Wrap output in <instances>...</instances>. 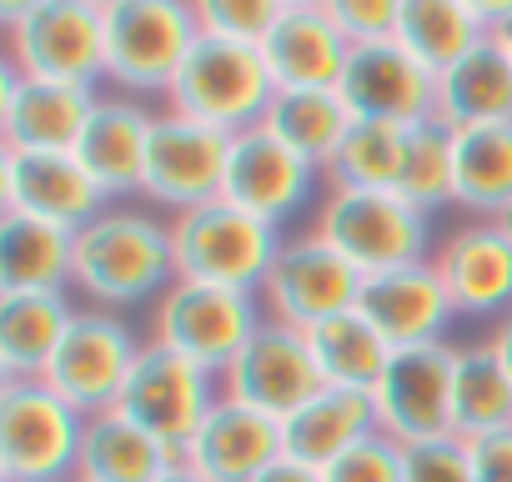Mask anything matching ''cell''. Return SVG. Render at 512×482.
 Listing matches in <instances>:
<instances>
[{
	"label": "cell",
	"instance_id": "obj_42",
	"mask_svg": "<svg viewBox=\"0 0 512 482\" xmlns=\"http://www.w3.org/2000/svg\"><path fill=\"white\" fill-rule=\"evenodd\" d=\"M256 482H322V472L317 467H307V462H292V457H282V462H272Z\"/></svg>",
	"mask_w": 512,
	"mask_h": 482
},
{
	"label": "cell",
	"instance_id": "obj_1",
	"mask_svg": "<svg viewBox=\"0 0 512 482\" xmlns=\"http://www.w3.org/2000/svg\"><path fill=\"white\" fill-rule=\"evenodd\" d=\"M176 282L171 262V216L146 201L106 206L96 221L76 231V277L71 292L81 307L136 312L156 307V297Z\"/></svg>",
	"mask_w": 512,
	"mask_h": 482
},
{
	"label": "cell",
	"instance_id": "obj_41",
	"mask_svg": "<svg viewBox=\"0 0 512 482\" xmlns=\"http://www.w3.org/2000/svg\"><path fill=\"white\" fill-rule=\"evenodd\" d=\"M482 342L492 347V357H497V362H502V372L512 377V312H507V317H497V322L482 332Z\"/></svg>",
	"mask_w": 512,
	"mask_h": 482
},
{
	"label": "cell",
	"instance_id": "obj_16",
	"mask_svg": "<svg viewBox=\"0 0 512 482\" xmlns=\"http://www.w3.org/2000/svg\"><path fill=\"white\" fill-rule=\"evenodd\" d=\"M432 267L452 297L457 322H482V332L512 312V236L502 231V221H462L452 226Z\"/></svg>",
	"mask_w": 512,
	"mask_h": 482
},
{
	"label": "cell",
	"instance_id": "obj_38",
	"mask_svg": "<svg viewBox=\"0 0 512 482\" xmlns=\"http://www.w3.org/2000/svg\"><path fill=\"white\" fill-rule=\"evenodd\" d=\"M402 482H477L472 472V442L437 437L402 447Z\"/></svg>",
	"mask_w": 512,
	"mask_h": 482
},
{
	"label": "cell",
	"instance_id": "obj_11",
	"mask_svg": "<svg viewBox=\"0 0 512 482\" xmlns=\"http://www.w3.org/2000/svg\"><path fill=\"white\" fill-rule=\"evenodd\" d=\"M327 191V176L297 156L282 136H272L267 126H251V131H236L231 136V156H226V186H221V201L262 216L267 226H287L297 221L307 206H317Z\"/></svg>",
	"mask_w": 512,
	"mask_h": 482
},
{
	"label": "cell",
	"instance_id": "obj_44",
	"mask_svg": "<svg viewBox=\"0 0 512 482\" xmlns=\"http://www.w3.org/2000/svg\"><path fill=\"white\" fill-rule=\"evenodd\" d=\"M156 482H206V477H201V472H191L186 462H176V467H171L166 477H156Z\"/></svg>",
	"mask_w": 512,
	"mask_h": 482
},
{
	"label": "cell",
	"instance_id": "obj_26",
	"mask_svg": "<svg viewBox=\"0 0 512 482\" xmlns=\"http://www.w3.org/2000/svg\"><path fill=\"white\" fill-rule=\"evenodd\" d=\"M176 462H181L176 447H166L161 437H151L121 407H106V412L86 417L76 477H86V482H156Z\"/></svg>",
	"mask_w": 512,
	"mask_h": 482
},
{
	"label": "cell",
	"instance_id": "obj_17",
	"mask_svg": "<svg viewBox=\"0 0 512 482\" xmlns=\"http://www.w3.org/2000/svg\"><path fill=\"white\" fill-rule=\"evenodd\" d=\"M106 206L111 201L86 176L76 151H0V211L81 231Z\"/></svg>",
	"mask_w": 512,
	"mask_h": 482
},
{
	"label": "cell",
	"instance_id": "obj_43",
	"mask_svg": "<svg viewBox=\"0 0 512 482\" xmlns=\"http://www.w3.org/2000/svg\"><path fill=\"white\" fill-rule=\"evenodd\" d=\"M482 16H487L492 36L507 46V56H512V0H502V6H482Z\"/></svg>",
	"mask_w": 512,
	"mask_h": 482
},
{
	"label": "cell",
	"instance_id": "obj_22",
	"mask_svg": "<svg viewBox=\"0 0 512 482\" xmlns=\"http://www.w3.org/2000/svg\"><path fill=\"white\" fill-rule=\"evenodd\" d=\"M357 312L392 342V352L447 342V327L457 322L452 297H447L432 262L397 267V272H382V277H362Z\"/></svg>",
	"mask_w": 512,
	"mask_h": 482
},
{
	"label": "cell",
	"instance_id": "obj_9",
	"mask_svg": "<svg viewBox=\"0 0 512 482\" xmlns=\"http://www.w3.org/2000/svg\"><path fill=\"white\" fill-rule=\"evenodd\" d=\"M146 352V337L136 332V322L126 312H106V307H81L56 362L46 367V387L61 392L81 417H96L106 407L121 402L136 362Z\"/></svg>",
	"mask_w": 512,
	"mask_h": 482
},
{
	"label": "cell",
	"instance_id": "obj_20",
	"mask_svg": "<svg viewBox=\"0 0 512 482\" xmlns=\"http://www.w3.org/2000/svg\"><path fill=\"white\" fill-rule=\"evenodd\" d=\"M151 126H156V111L146 101L121 96V91H101V101H96V111L86 121V136L76 146V161L86 166V176L101 186V196L111 206L141 201Z\"/></svg>",
	"mask_w": 512,
	"mask_h": 482
},
{
	"label": "cell",
	"instance_id": "obj_39",
	"mask_svg": "<svg viewBox=\"0 0 512 482\" xmlns=\"http://www.w3.org/2000/svg\"><path fill=\"white\" fill-rule=\"evenodd\" d=\"M322 482H402V442L372 432L332 467H322Z\"/></svg>",
	"mask_w": 512,
	"mask_h": 482
},
{
	"label": "cell",
	"instance_id": "obj_31",
	"mask_svg": "<svg viewBox=\"0 0 512 482\" xmlns=\"http://www.w3.org/2000/svg\"><path fill=\"white\" fill-rule=\"evenodd\" d=\"M512 432V377L502 372V362L492 357V347L477 342H457V362H452V437L462 442H482Z\"/></svg>",
	"mask_w": 512,
	"mask_h": 482
},
{
	"label": "cell",
	"instance_id": "obj_21",
	"mask_svg": "<svg viewBox=\"0 0 512 482\" xmlns=\"http://www.w3.org/2000/svg\"><path fill=\"white\" fill-rule=\"evenodd\" d=\"M282 457H287L282 422L231 397H221L196 427V437L181 447V462L201 472L206 482H256Z\"/></svg>",
	"mask_w": 512,
	"mask_h": 482
},
{
	"label": "cell",
	"instance_id": "obj_46",
	"mask_svg": "<svg viewBox=\"0 0 512 482\" xmlns=\"http://www.w3.org/2000/svg\"><path fill=\"white\" fill-rule=\"evenodd\" d=\"M71 482H86V477H71Z\"/></svg>",
	"mask_w": 512,
	"mask_h": 482
},
{
	"label": "cell",
	"instance_id": "obj_33",
	"mask_svg": "<svg viewBox=\"0 0 512 482\" xmlns=\"http://www.w3.org/2000/svg\"><path fill=\"white\" fill-rule=\"evenodd\" d=\"M312 342V362L322 372L327 387H352V392H372L377 377L392 362V342L352 307L342 317H327L322 327L307 332Z\"/></svg>",
	"mask_w": 512,
	"mask_h": 482
},
{
	"label": "cell",
	"instance_id": "obj_37",
	"mask_svg": "<svg viewBox=\"0 0 512 482\" xmlns=\"http://www.w3.org/2000/svg\"><path fill=\"white\" fill-rule=\"evenodd\" d=\"M332 26L342 31V41L357 46H382L397 41V16H402V0H322Z\"/></svg>",
	"mask_w": 512,
	"mask_h": 482
},
{
	"label": "cell",
	"instance_id": "obj_27",
	"mask_svg": "<svg viewBox=\"0 0 512 482\" xmlns=\"http://www.w3.org/2000/svg\"><path fill=\"white\" fill-rule=\"evenodd\" d=\"M437 116L452 131L512 121V56L497 36H487L452 71L437 76Z\"/></svg>",
	"mask_w": 512,
	"mask_h": 482
},
{
	"label": "cell",
	"instance_id": "obj_45",
	"mask_svg": "<svg viewBox=\"0 0 512 482\" xmlns=\"http://www.w3.org/2000/svg\"><path fill=\"white\" fill-rule=\"evenodd\" d=\"M502 231H507V236H512V211H507V216H502Z\"/></svg>",
	"mask_w": 512,
	"mask_h": 482
},
{
	"label": "cell",
	"instance_id": "obj_3",
	"mask_svg": "<svg viewBox=\"0 0 512 482\" xmlns=\"http://www.w3.org/2000/svg\"><path fill=\"white\" fill-rule=\"evenodd\" d=\"M312 231L332 252H342L362 277L432 262L442 241L437 216L412 206L402 191H357V186H327L317 201Z\"/></svg>",
	"mask_w": 512,
	"mask_h": 482
},
{
	"label": "cell",
	"instance_id": "obj_14",
	"mask_svg": "<svg viewBox=\"0 0 512 482\" xmlns=\"http://www.w3.org/2000/svg\"><path fill=\"white\" fill-rule=\"evenodd\" d=\"M452 362H457V342L392 352L387 372L372 387L377 432L402 447L452 437Z\"/></svg>",
	"mask_w": 512,
	"mask_h": 482
},
{
	"label": "cell",
	"instance_id": "obj_13",
	"mask_svg": "<svg viewBox=\"0 0 512 482\" xmlns=\"http://www.w3.org/2000/svg\"><path fill=\"white\" fill-rule=\"evenodd\" d=\"M322 372L312 362V342L302 327L287 322H262L251 332V342L241 347V357L221 372V397L256 407L277 422H287L292 412H302L317 392H322Z\"/></svg>",
	"mask_w": 512,
	"mask_h": 482
},
{
	"label": "cell",
	"instance_id": "obj_24",
	"mask_svg": "<svg viewBox=\"0 0 512 482\" xmlns=\"http://www.w3.org/2000/svg\"><path fill=\"white\" fill-rule=\"evenodd\" d=\"M76 312V292H0V382L46 377Z\"/></svg>",
	"mask_w": 512,
	"mask_h": 482
},
{
	"label": "cell",
	"instance_id": "obj_36",
	"mask_svg": "<svg viewBox=\"0 0 512 482\" xmlns=\"http://www.w3.org/2000/svg\"><path fill=\"white\" fill-rule=\"evenodd\" d=\"M191 6H196V31L201 36L262 51V41L272 36V26L287 11V0H191Z\"/></svg>",
	"mask_w": 512,
	"mask_h": 482
},
{
	"label": "cell",
	"instance_id": "obj_19",
	"mask_svg": "<svg viewBox=\"0 0 512 482\" xmlns=\"http://www.w3.org/2000/svg\"><path fill=\"white\" fill-rule=\"evenodd\" d=\"M337 91H342V101L352 106L357 121L417 126V121L437 116V76L422 71L397 41L357 46L347 56V71H342Z\"/></svg>",
	"mask_w": 512,
	"mask_h": 482
},
{
	"label": "cell",
	"instance_id": "obj_25",
	"mask_svg": "<svg viewBox=\"0 0 512 482\" xmlns=\"http://www.w3.org/2000/svg\"><path fill=\"white\" fill-rule=\"evenodd\" d=\"M372 432H377V402H372V392H352V387H322L302 412H292L282 422L287 457L307 462L317 472L332 467L357 442H367Z\"/></svg>",
	"mask_w": 512,
	"mask_h": 482
},
{
	"label": "cell",
	"instance_id": "obj_10",
	"mask_svg": "<svg viewBox=\"0 0 512 482\" xmlns=\"http://www.w3.org/2000/svg\"><path fill=\"white\" fill-rule=\"evenodd\" d=\"M357 297H362V272L342 252H332L317 231L287 236L262 292H256V302H262L272 322H287L302 332L322 327L327 317L352 312Z\"/></svg>",
	"mask_w": 512,
	"mask_h": 482
},
{
	"label": "cell",
	"instance_id": "obj_6",
	"mask_svg": "<svg viewBox=\"0 0 512 482\" xmlns=\"http://www.w3.org/2000/svg\"><path fill=\"white\" fill-rule=\"evenodd\" d=\"M262 322H267V312L251 292H226V287L176 277L146 317V342H156V347L186 357L191 367L221 377Z\"/></svg>",
	"mask_w": 512,
	"mask_h": 482
},
{
	"label": "cell",
	"instance_id": "obj_8",
	"mask_svg": "<svg viewBox=\"0 0 512 482\" xmlns=\"http://www.w3.org/2000/svg\"><path fill=\"white\" fill-rule=\"evenodd\" d=\"M86 417L36 382H0V482H71Z\"/></svg>",
	"mask_w": 512,
	"mask_h": 482
},
{
	"label": "cell",
	"instance_id": "obj_18",
	"mask_svg": "<svg viewBox=\"0 0 512 482\" xmlns=\"http://www.w3.org/2000/svg\"><path fill=\"white\" fill-rule=\"evenodd\" d=\"M101 91L31 81L0 61V151H76Z\"/></svg>",
	"mask_w": 512,
	"mask_h": 482
},
{
	"label": "cell",
	"instance_id": "obj_2",
	"mask_svg": "<svg viewBox=\"0 0 512 482\" xmlns=\"http://www.w3.org/2000/svg\"><path fill=\"white\" fill-rule=\"evenodd\" d=\"M11 71L56 86H106V6L101 0H21L0 6Z\"/></svg>",
	"mask_w": 512,
	"mask_h": 482
},
{
	"label": "cell",
	"instance_id": "obj_32",
	"mask_svg": "<svg viewBox=\"0 0 512 482\" xmlns=\"http://www.w3.org/2000/svg\"><path fill=\"white\" fill-rule=\"evenodd\" d=\"M262 126L272 136H282L297 156H307L317 171H327L332 156L342 151V141L352 136L357 116L342 101V91H277Z\"/></svg>",
	"mask_w": 512,
	"mask_h": 482
},
{
	"label": "cell",
	"instance_id": "obj_30",
	"mask_svg": "<svg viewBox=\"0 0 512 482\" xmlns=\"http://www.w3.org/2000/svg\"><path fill=\"white\" fill-rule=\"evenodd\" d=\"M487 36H492V26L482 16V0H402L397 46L432 76L452 71Z\"/></svg>",
	"mask_w": 512,
	"mask_h": 482
},
{
	"label": "cell",
	"instance_id": "obj_4",
	"mask_svg": "<svg viewBox=\"0 0 512 482\" xmlns=\"http://www.w3.org/2000/svg\"><path fill=\"white\" fill-rule=\"evenodd\" d=\"M282 231L267 226L262 216H251L231 201H206L181 216H171V262L181 282H206L226 292H262L277 252Z\"/></svg>",
	"mask_w": 512,
	"mask_h": 482
},
{
	"label": "cell",
	"instance_id": "obj_28",
	"mask_svg": "<svg viewBox=\"0 0 512 482\" xmlns=\"http://www.w3.org/2000/svg\"><path fill=\"white\" fill-rule=\"evenodd\" d=\"M452 206L467 221H502L512 211V121L452 131Z\"/></svg>",
	"mask_w": 512,
	"mask_h": 482
},
{
	"label": "cell",
	"instance_id": "obj_12",
	"mask_svg": "<svg viewBox=\"0 0 512 482\" xmlns=\"http://www.w3.org/2000/svg\"><path fill=\"white\" fill-rule=\"evenodd\" d=\"M226 156H231L226 131L186 121L176 111H156L146 176H141V201L161 216H181L191 206L216 201L221 186H226Z\"/></svg>",
	"mask_w": 512,
	"mask_h": 482
},
{
	"label": "cell",
	"instance_id": "obj_15",
	"mask_svg": "<svg viewBox=\"0 0 512 482\" xmlns=\"http://www.w3.org/2000/svg\"><path fill=\"white\" fill-rule=\"evenodd\" d=\"M216 402H221V377H211V372L191 367L186 357L146 342V352H141V362H136L116 407L131 422H141L151 437H161L166 447L181 452Z\"/></svg>",
	"mask_w": 512,
	"mask_h": 482
},
{
	"label": "cell",
	"instance_id": "obj_34",
	"mask_svg": "<svg viewBox=\"0 0 512 482\" xmlns=\"http://www.w3.org/2000/svg\"><path fill=\"white\" fill-rule=\"evenodd\" d=\"M402 146H407V126H392V121H357L352 136L342 141V151L332 156V166H327L322 176H327V186L397 191Z\"/></svg>",
	"mask_w": 512,
	"mask_h": 482
},
{
	"label": "cell",
	"instance_id": "obj_35",
	"mask_svg": "<svg viewBox=\"0 0 512 482\" xmlns=\"http://www.w3.org/2000/svg\"><path fill=\"white\" fill-rule=\"evenodd\" d=\"M397 191L412 206H422L427 216H437L442 206H452V126L442 116L407 126Z\"/></svg>",
	"mask_w": 512,
	"mask_h": 482
},
{
	"label": "cell",
	"instance_id": "obj_23",
	"mask_svg": "<svg viewBox=\"0 0 512 482\" xmlns=\"http://www.w3.org/2000/svg\"><path fill=\"white\" fill-rule=\"evenodd\" d=\"M352 46L332 26L322 0H287L282 21L262 41V61L277 91H337Z\"/></svg>",
	"mask_w": 512,
	"mask_h": 482
},
{
	"label": "cell",
	"instance_id": "obj_40",
	"mask_svg": "<svg viewBox=\"0 0 512 482\" xmlns=\"http://www.w3.org/2000/svg\"><path fill=\"white\" fill-rule=\"evenodd\" d=\"M472 472L477 482H512V432L472 442Z\"/></svg>",
	"mask_w": 512,
	"mask_h": 482
},
{
	"label": "cell",
	"instance_id": "obj_7",
	"mask_svg": "<svg viewBox=\"0 0 512 482\" xmlns=\"http://www.w3.org/2000/svg\"><path fill=\"white\" fill-rule=\"evenodd\" d=\"M272 96H277V81H272L262 51L196 36V46H191L186 66L176 71L161 111H176L186 121H201L211 131L236 136V131L262 126Z\"/></svg>",
	"mask_w": 512,
	"mask_h": 482
},
{
	"label": "cell",
	"instance_id": "obj_5",
	"mask_svg": "<svg viewBox=\"0 0 512 482\" xmlns=\"http://www.w3.org/2000/svg\"><path fill=\"white\" fill-rule=\"evenodd\" d=\"M106 6V86L121 96H161L196 46L191 0H101Z\"/></svg>",
	"mask_w": 512,
	"mask_h": 482
},
{
	"label": "cell",
	"instance_id": "obj_29",
	"mask_svg": "<svg viewBox=\"0 0 512 482\" xmlns=\"http://www.w3.org/2000/svg\"><path fill=\"white\" fill-rule=\"evenodd\" d=\"M76 231L0 211V292H71Z\"/></svg>",
	"mask_w": 512,
	"mask_h": 482
}]
</instances>
